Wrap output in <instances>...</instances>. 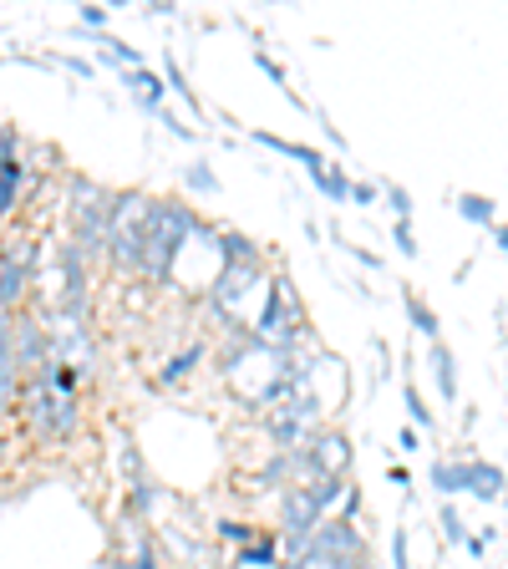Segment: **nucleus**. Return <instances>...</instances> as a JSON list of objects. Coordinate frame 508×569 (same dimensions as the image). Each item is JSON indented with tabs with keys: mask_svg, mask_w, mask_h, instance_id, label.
Listing matches in <instances>:
<instances>
[{
	"mask_svg": "<svg viewBox=\"0 0 508 569\" xmlns=\"http://www.w3.org/2000/svg\"><path fill=\"white\" fill-rule=\"evenodd\" d=\"M199 229V213L183 199H153L148 203V224H142V264L138 274H148L153 284L173 280V264L183 254V244Z\"/></svg>",
	"mask_w": 508,
	"mask_h": 569,
	"instance_id": "obj_1",
	"label": "nucleus"
},
{
	"mask_svg": "<svg viewBox=\"0 0 508 569\" xmlns=\"http://www.w3.org/2000/svg\"><path fill=\"white\" fill-rule=\"evenodd\" d=\"M16 412L26 417L31 438H41V442H67V438H77V427H82L77 397H61V391H51L41 371L21 377V397H16Z\"/></svg>",
	"mask_w": 508,
	"mask_h": 569,
	"instance_id": "obj_2",
	"label": "nucleus"
},
{
	"mask_svg": "<svg viewBox=\"0 0 508 569\" xmlns=\"http://www.w3.org/2000/svg\"><path fill=\"white\" fill-rule=\"evenodd\" d=\"M316 417H320V397L306 371H296V377L285 381L280 397L265 407V432H270L280 448H300V442L316 432Z\"/></svg>",
	"mask_w": 508,
	"mask_h": 569,
	"instance_id": "obj_3",
	"label": "nucleus"
},
{
	"mask_svg": "<svg viewBox=\"0 0 508 569\" xmlns=\"http://www.w3.org/2000/svg\"><path fill=\"white\" fill-rule=\"evenodd\" d=\"M148 193L128 189V193H112V213H107V260H112V270L122 274H138L142 264V224H148Z\"/></svg>",
	"mask_w": 508,
	"mask_h": 569,
	"instance_id": "obj_4",
	"label": "nucleus"
},
{
	"mask_svg": "<svg viewBox=\"0 0 508 569\" xmlns=\"http://www.w3.org/2000/svg\"><path fill=\"white\" fill-rule=\"evenodd\" d=\"M107 213H112V193H107L102 183H92V178H77V183H71V229H77L71 244L82 249V260L87 254H102Z\"/></svg>",
	"mask_w": 508,
	"mask_h": 569,
	"instance_id": "obj_5",
	"label": "nucleus"
},
{
	"mask_svg": "<svg viewBox=\"0 0 508 569\" xmlns=\"http://www.w3.org/2000/svg\"><path fill=\"white\" fill-rule=\"evenodd\" d=\"M432 488L438 493H468L478 503H494L504 493V468L484 458H462V462H432Z\"/></svg>",
	"mask_w": 508,
	"mask_h": 569,
	"instance_id": "obj_6",
	"label": "nucleus"
},
{
	"mask_svg": "<svg viewBox=\"0 0 508 569\" xmlns=\"http://www.w3.org/2000/svg\"><path fill=\"white\" fill-rule=\"evenodd\" d=\"M36 280H41V249L31 239H11V244L0 249V310L16 316Z\"/></svg>",
	"mask_w": 508,
	"mask_h": 569,
	"instance_id": "obj_7",
	"label": "nucleus"
},
{
	"mask_svg": "<svg viewBox=\"0 0 508 569\" xmlns=\"http://www.w3.org/2000/svg\"><path fill=\"white\" fill-rule=\"evenodd\" d=\"M296 296H290V280H270L265 284V310L260 320H255V341L270 346V351L290 356V346H296Z\"/></svg>",
	"mask_w": 508,
	"mask_h": 569,
	"instance_id": "obj_8",
	"label": "nucleus"
},
{
	"mask_svg": "<svg viewBox=\"0 0 508 569\" xmlns=\"http://www.w3.org/2000/svg\"><path fill=\"white\" fill-rule=\"evenodd\" d=\"M255 284H265L260 260H255V264H225V270H219V280H213V290H209L213 316H225L229 326H245V300H249V290H255Z\"/></svg>",
	"mask_w": 508,
	"mask_h": 569,
	"instance_id": "obj_9",
	"label": "nucleus"
},
{
	"mask_svg": "<svg viewBox=\"0 0 508 569\" xmlns=\"http://www.w3.org/2000/svg\"><path fill=\"white\" fill-rule=\"evenodd\" d=\"M320 519H326V513L316 509V498H310L306 483L280 488V529H285V533H310Z\"/></svg>",
	"mask_w": 508,
	"mask_h": 569,
	"instance_id": "obj_10",
	"label": "nucleus"
},
{
	"mask_svg": "<svg viewBox=\"0 0 508 569\" xmlns=\"http://www.w3.org/2000/svg\"><path fill=\"white\" fill-rule=\"evenodd\" d=\"M122 87H128L132 97H138L148 112H163V102H168V87H163V77H153V71H142V67H132V71H122Z\"/></svg>",
	"mask_w": 508,
	"mask_h": 569,
	"instance_id": "obj_11",
	"label": "nucleus"
},
{
	"mask_svg": "<svg viewBox=\"0 0 508 569\" xmlns=\"http://www.w3.org/2000/svg\"><path fill=\"white\" fill-rule=\"evenodd\" d=\"M213 244H219V260H225V264H255V260H260V254H255V239L235 234V229H219V234H213Z\"/></svg>",
	"mask_w": 508,
	"mask_h": 569,
	"instance_id": "obj_12",
	"label": "nucleus"
},
{
	"mask_svg": "<svg viewBox=\"0 0 508 569\" xmlns=\"http://www.w3.org/2000/svg\"><path fill=\"white\" fill-rule=\"evenodd\" d=\"M432 381H438L442 402H452V397H458V361H452L448 346H432Z\"/></svg>",
	"mask_w": 508,
	"mask_h": 569,
	"instance_id": "obj_13",
	"label": "nucleus"
},
{
	"mask_svg": "<svg viewBox=\"0 0 508 569\" xmlns=\"http://www.w3.org/2000/svg\"><path fill=\"white\" fill-rule=\"evenodd\" d=\"M21 183H26L21 158H11V163H0V219H11L16 199H21Z\"/></svg>",
	"mask_w": 508,
	"mask_h": 569,
	"instance_id": "obj_14",
	"label": "nucleus"
},
{
	"mask_svg": "<svg viewBox=\"0 0 508 569\" xmlns=\"http://www.w3.org/2000/svg\"><path fill=\"white\" fill-rule=\"evenodd\" d=\"M255 142H260V148H275V153H285V158H296V163H306L310 173H316V168L326 163V158H320L316 148H300V142H285V138H275V132H255Z\"/></svg>",
	"mask_w": 508,
	"mask_h": 569,
	"instance_id": "obj_15",
	"label": "nucleus"
},
{
	"mask_svg": "<svg viewBox=\"0 0 508 569\" xmlns=\"http://www.w3.org/2000/svg\"><path fill=\"white\" fill-rule=\"evenodd\" d=\"M275 565H280V545L275 539H249L239 549V569H275Z\"/></svg>",
	"mask_w": 508,
	"mask_h": 569,
	"instance_id": "obj_16",
	"label": "nucleus"
},
{
	"mask_svg": "<svg viewBox=\"0 0 508 569\" xmlns=\"http://www.w3.org/2000/svg\"><path fill=\"white\" fill-rule=\"evenodd\" d=\"M310 178H316V189L326 193V199H336V203H346V193H351V178H346L341 168H331V163H320Z\"/></svg>",
	"mask_w": 508,
	"mask_h": 569,
	"instance_id": "obj_17",
	"label": "nucleus"
},
{
	"mask_svg": "<svg viewBox=\"0 0 508 569\" xmlns=\"http://www.w3.org/2000/svg\"><path fill=\"white\" fill-rule=\"evenodd\" d=\"M203 356H209V346H203V341H193L189 351H178L173 361H168V367L158 371V377H163V381H183V377H189V371H193V367H199V361H203Z\"/></svg>",
	"mask_w": 508,
	"mask_h": 569,
	"instance_id": "obj_18",
	"label": "nucleus"
},
{
	"mask_svg": "<svg viewBox=\"0 0 508 569\" xmlns=\"http://www.w3.org/2000/svg\"><path fill=\"white\" fill-rule=\"evenodd\" d=\"M102 61H107V67H122V71L142 67L138 51H132V47H118V41H107V47H102Z\"/></svg>",
	"mask_w": 508,
	"mask_h": 569,
	"instance_id": "obj_19",
	"label": "nucleus"
},
{
	"mask_svg": "<svg viewBox=\"0 0 508 569\" xmlns=\"http://www.w3.org/2000/svg\"><path fill=\"white\" fill-rule=\"evenodd\" d=\"M407 316H412V326H417L422 336H438V316H432V310H427L417 296H407Z\"/></svg>",
	"mask_w": 508,
	"mask_h": 569,
	"instance_id": "obj_20",
	"label": "nucleus"
},
{
	"mask_svg": "<svg viewBox=\"0 0 508 569\" xmlns=\"http://www.w3.org/2000/svg\"><path fill=\"white\" fill-rule=\"evenodd\" d=\"M153 503H158V493H153V483H148V478H142V483H132V498H128L132 513H153Z\"/></svg>",
	"mask_w": 508,
	"mask_h": 569,
	"instance_id": "obj_21",
	"label": "nucleus"
},
{
	"mask_svg": "<svg viewBox=\"0 0 508 569\" xmlns=\"http://www.w3.org/2000/svg\"><path fill=\"white\" fill-rule=\"evenodd\" d=\"M219 539H225V545H239V549H245L249 539H255V529H249V523H239V519H225V523H219Z\"/></svg>",
	"mask_w": 508,
	"mask_h": 569,
	"instance_id": "obj_22",
	"label": "nucleus"
},
{
	"mask_svg": "<svg viewBox=\"0 0 508 569\" xmlns=\"http://www.w3.org/2000/svg\"><path fill=\"white\" fill-rule=\"evenodd\" d=\"M112 569H158V549H153V545H138V555L118 559Z\"/></svg>",
	"mask_w": 508,
	"mask_h": 569,
	"instance_id": "obj_23",
	"label": "nucleus"
},
{
	"mask_svg": "<svg viewBox=\"0 0 508 569\" xmlns=\"http://www.w3.org/2000/svg\"><path fill=\"white\" fill-rule=\"evenodd\" d=\"M183 178H189V189H199V193H219V178L209 173V163H193Z\"/></svg>",
	"mask_w": 508,
	"mask_h": 569,
	"instance_id": "obj_24",
	"label": "nucleus"
},
{
	"mask_svg": "<svg viewBox=\"0 0 508 569\" xmlns=\"http://www.w3.org/2000/svg\"><path fill=\"white\" fill-rule=\"evenodd\" d=\"M462 213H468L474 224H488V219H494V203L478 199V193H468V199H462Z\"/></svg>",
	"mask_w": 508,
	"mask_h": 569,
	"instance_id": "obj_25",
	"label": "nucleus"
},
{
	"mask_svg": "<svg viewBox=\"0 0 508 569\" xmlns=\"http://www.w3.org/2000/svg\"><path fill=\"white\" fill-rule=\"evenodd\" d=\"M442 533H448V545H462V519H458V509H442Z\"/></svg>",
	"mask_w": 508,
	"mask_h": 569,
	"instance_id": "obj_26",
	"label": "nucleus"
},
{
	"mask_svg": "<svg viewBox=\"0 0 508 569\" xmlns=\"http://www.w3.org/2000/svg\"><path fill=\"white\" fill-rule=\"evenodd\" d=\"M407 417H412L417 427H427V422H432V412H427V407H422V397H417L412 387H407Z\"/></svg>",
	"mask_w": 508,
	"mask_h": 569,
	"instance_id": "obj_27",
	"label": "nucleus"
},
{
	"mask_svg": "<svg viewBox=\"0 0 508 569\" xmlns=\"http://www.w3.org/2000/svg\"><path fill=\"white\" fill-rule=\"evenodd\" d=\"M16 158V132H11V122L0 118V163H11Z\"/></svg>",
	"mask_w": 508,
	"mask_h": 569,
	"instance_id": "obj_28",
	"label": "nucleus"
},
{
	"mask_svg": "<svg viewBox=\"0 0 508 569\" xmlns=\"http://www.w3.org/2000/svg\"><path fill=\"white\" fill-rule=\"evenodd\" d=\"M397 244H402V254H417V234H412V224H397Z\"/></svg>",
	"mask_w": 508,
	"mask_h": 569,
	"instance_id": "obj_29",
	"label": "nucleus"
},
{
	"mask_svg": "<svg viewBox=\"0 0 508 569\" xmlns=\"http://www.w3.org/2000/svg\"><path fill=\"white\" fill-rule=\"evenodd\" d=\"M391 559H397V569H407V529H397V539H391Z\"/></svg>",
	"mask_w": 508,
	"mask_h": 569,
	"instance_id": "obj_30",
	"label": "nucleus"
},
{
	"mask_svg": "<svg viewBox=\"0 0 508 569\" xmlns=\"http://www.w3.org/2000/svg\"><path fill=\"white\" fill-rule=\"evenodd\" d=\"M387 199H391V209L402 213V219H407V213H412V199H407L402 189H387Z\"/></svg>",
	"mask_w": 508,
	"mask_h": 569,
	"instance_id": "obj_31",
	"label": "nucleus"
},
{
	"mask_svg": "<svg viewBox=\"0 0 508 569\" xmlns=\"http://www.w3.org/2000/svg\"><path fill=\"white\" fill-rule=\"evenodd\" d=\"M346 199H356V203H371V199H377V189H371V183H351V193H346Z\"/></svg>",
	"mask_w": 508,
	"mask_h": 569,
	"instance_id": "obj_32",
	"label": "nucleus"
},
{
	"mask_svg": "<svg viewBox=\"0 0 508 569\" xmlns=\"http://www.w3.org/2000/svg\"><path fill=\"white\" fill-rule=\"evenodd\" d=\"M82 26H107V11L102 6H82Z\"/></svg>",
	"mask_w": 508,
	"mask_h": 569,
	"instance_id": "obj_33",
	"label": "nucleus"
}]
</instances>
